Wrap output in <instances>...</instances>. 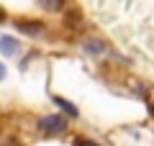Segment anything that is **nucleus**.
Listing matches in <instances>:
<instances>
[{"mask_svg":"<svg viewBox=\"0 0 154 146\" xmlns=\"http://www.w3.org/2000/svg\"><path fill=\"white\" fill-rule=\"evenodd\" d=\"M16 28L28 33V36H38V33L44 31V23L41 21H16Z\"/></svg>","mask_w":154,"mask_h":146,"instance_id":"2","label":"nucleus"},{"mask_svg":"<svg viewBox=\"0 0 154 146\" xmlns=\"http://www.w3.org/2000/svg\"><path fill=\"white\" fill-rule=\"evenodd\" d=\"M3 18H5V11H3V8H0V21H3Z\"/></svg>","mask_w":154,"mask_h":146,"instance_id":"10","label":"nucleus"},{"mask_svg":"<svg viewBox=\"0 0 154 146\" xmlns=\"http://www.w3.org/2000/svg\"><path fill=\"white\" fill-rule=\"evenodd\" d=\"M5 146H21V144H18V141H8Z\"/></svg>","mask_w":154,"mask_h":146,"instance_id":"9","label":"nucleus"},{"mask_svg":"<svg viewBox=\"0 0 154 146\" xmlns=\"http://www.w3.org/2000/svg\"><path fill=\"white\" fill-rule=\"evenodd\" d=\"M152 118H154V103H152Z\"/></svg>","mask_w":154,"mask_h":146,"instance_id":"11","label":"nucleus"},{"mask_svg":"<svg viewBox=\"0 0 154 146\" xmlns=\"http://www.w3.org/2000/svg\"><path fill=\"white\" fill-rule=\"evenodd\" d=\"M85 51L93 56H100V54H105V44L98 41V38H90V41H85Z\"/></svg>","mask_w":154,"mask_h":146,"instance_id":"5","label":"nucleus"},{"mask_svg":"<svg viewBox=\"0 0 154 146\" xmlns=\"http://www.w3.org/2000/svg\"><path fill=\"white\" fill-rule=\"evenodd\" d=\"M3 77H5V64L0 62V82H3Z\"/></svg>","mask_w":154,"mask_h":146,"instance_id":"8","label":"nucleus"},{"mask_svg":"<svg viewBox=\"0 0 154 146\" xmlns=\"http://www.w3.org/2000/svg\"><path fill=\"white\" fill-rule=\"evenodd\" d=\"M51 100H54L57 108H62V113H64V115H69V118H77V115H80V110H77L75 103L64 100V97H57V95H51Z\"/></svg>","mask_w":154,"mask_h":146,"instance_id":"3","label":"nucleus"},{"mask_svg":"<svg viewBox=\"0 0 154 146\" xmlns=\"http://www.w3.org/2000/svg\"><path fill=\"white\" fill-rule=\"evenodd\" d=\"M72 146H100L98 141H93V138H75L72 141Z\"/></svg>","mask_w":154,"mask_h":146,"instance_id":"7","label":"nucleus"},{"mask_svg":"<svg viewBox=\"0 0 154 146\" xmlns=\"http://www.w3.org/2000/svg\"><path fill=\"white\" fill-rule=\"evenodd\" d=\"M67 128V120L62 118V115H44V118L38 120V131L44 136H57V133H62V131Z\"/></svg>","mask_w":154,"mask_h":146,"instance_id":"1","label":"nucleus"},{"mask_svg":"<svg viewBox=\"0 0 154 146\" xmlns=\"http://www.w3.org/2000/svg\"><path fill=\"white\" fill-rule=\"evenodd\" d=\"M38 5L44 8L46 13H59L64 8V0H38Z\"/></svg>","mask_w":154,"mask_h":146,"instance_id":"6","label":"nucleus"},{"mask_svg":"<svg viewBox=\"0 0 154 146\" xmlns=\"http://www.w3.org/2000/svg\"><path fill=\"white\" fill-rule=\"evenodd\" d=\"M0 51H3L5 56H13L18 51V41L13 36H3V38H0Z\"/></svg>","mask_w":154,"mask_h":146,"instance_id":"4","label":"nucleus"}]
</instances>
